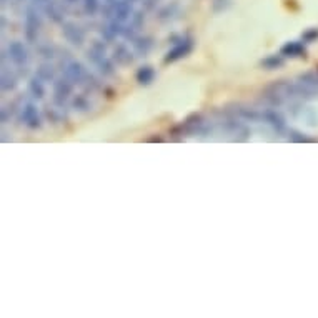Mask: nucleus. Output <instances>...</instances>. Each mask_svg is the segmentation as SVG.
I'll list each match as a JSON object with an SVG mask.
<instances>
[{
  "instance_id": "nucleus-6",
  "label": "nucleus",
  "mask_w": 318,
  "mask_h": 318,
  "mask_svg": "<svg viewBox=\"0 0 318 318\" xmlns=\"http://www.w3.org/2000/svg\"><path fill=\"white\" fill-rule=\"evenodd\" d=\"M64 34L67 37V40L72 42V44H75V45H80L83 42V37H85L83 32H82V28L73 25V23H67V25L64 27Z\"/></svg>"
},
{
  "instance_id": "nucleus-9",
  "label": "nucleus",
  "mask_w": 318,
  "mask_h": 318,
  "mask_svg": "<svg viewBox=\"0 0 318 318\" xmlns=\"http://www.w3.org/2000/svg\"><path fill=\"white\" fill-rule=\"evenodd\" d=\"M262 65H264L265 69H268V70H273V69H277L278 65H282V60H280L277 55H272V57L265 59L264 62H262Z\"/></svg>"
},
{
  "instance_id": "nucleus-11",
  "label": "nucleus",
  "mask_w": 318,
  "mask_h": 318,
  "mask_svg": "<svg viewBox=\"0 0 318 318\" xmlns=\"http://www.w3.org/2000/svg\"><path fill=\"white\" fill-rule=\"evenodd\" d=\"M85 4V10L89 12L90 15H94L97 10H99V0H83Z\"/></svg>"
},
{
  "instance_id": "nucleus-14",
  "label": "nucleus",
  "mask_w": 318,
  "mask_h": 318,
  "mask_svg": "<svg viewBox=\"0 0 318 318\" xmlns=\"http://www.w3.org/2000/svg\"><path fill=\"white\" fill-rule=\"evenodd\" d=\"M67 2H69V4H75L77 0H67Z\"/></svg>"
},
{
  "instance_id": "nucleus-10",
  "label": "nucleus",
  "mask_w": 318,
  "mask_h": 318,
  "mask_svg": "<svg viewBox=\"0 0 318 318\" xmlns=\"http://www.w3.org/2000/svg\"><path fill=\"white\" fill-rule=\"evenodd\" d=\"M73 107H75V110H80V112H83V110L90 108V103H89L87 99H85V97H77V99L73 100Z\"/></svg>"
},
{
  "instance_id": "nucleus-7",
  "label": "nucleus",
  "mask_w": 318,
  "mask_h": 318,
  "mask_svg": "<svg viewBox=\"0 0 318 318\" xmlns=\"http://www.w3.org/2000/svg\"><path fill=\"white\" fill-rule=\"evenodd\" d=\"M28 89H30V94H32L35 99H42L45 94V87H44V82H42L40 77H34L32 80L28 83Z\"/></svg>"
},
{
  "instance_id": "nucleus-8",
  "label": "nucleus",
  "mask_w": 318,
  "mask_h": 318,
  "mask_svg": "<svg viewBox=\"0 0 318 318\" xmlns=\"http://www.w3.org/2000/svg\"><path fill=\"white\" fill-rule=\"evenodd\" d=\"M154 77H155V72L152 67H142V69L137 72V80L142 85H149L150 82H154Z\"/></svg>"
},
{
  "instance_id": "nucleus-4",
  "label": "nucleus",
  "mask_w": 318,
  "mask_h": 318,
  "mask_svg": "<svg viewBox=\"0 0 318 318\" xmlns=\"http://www.w3.org/2000/svg\"><path fill=\"white\" fill-rule=\"evenodd\" d=\"M53 100L55 103L62 108L64 107V103L69 100V97L72 94V85L69 80H59L57 83H55V90H53Z\"/></svg>"
},
{
  "instance_id": "nucleus-3",
  "label": "nucleus",
  "mask_w": 318,
  "mask_h": 318,
  "mask_svg": "<svg viewBox=\"0 0 318 318\" xmlns=\"http://www.w3.org/2000/svg\"><path fill=\"white\" fill-rule=\"evenodd\" d=\"M9 53H10V59L12 62H14L15 65L18 67H23L27 65L28 62V55H27V50L25 47H23L20 42H12V44L9 45Z\"/></svg>"
},
{
  "instance_id": "nucleus-2",
  "label": "nucleus",
  "mask_w": 318,
  "mask_h": 318,
  "mask_svg": "<svg viewBox=\"0 0 318 318\" xmlns=\"http://www.w3.org/2000/svg\"><path fill=\"white\" fill-rule=\"evenodd\" d=\"M192 47H193V42L190 39H182L179 44H177L172 50L167 53L165 60H167V62H174V60H179L182 57H185V55L190 53Z\"/></svg>"
},
{
  "instance_id": "nucleus-5",
  "label": "nucleus",
  "mask_w": 318,
  "mask_h": 318,
  "mask_svg": "<svg viewBox=\"0 0 318 318\" xmlns=\"http://www.w3.org/2000/svg\"><path fill=\"white\" fill-rule=\"evenodd\" d=\"M22 120H23V124L30 128L40 127V117H39V113H37V108L34 103H25V107L22 108Z\"/></svg>"
},
{
  "instance_id": "nucleus-1",
  "label": "nucleus",
  "mask_w": 318,
  "mask_h": 318,
  "mask_svg": "<svg viewBox=\"0 0 318 318\" xmlns=\"http://www.w3.org/2000/svg\"><path fill=\"white\" fill-rule=\"evenodd\" d=\"M39 28H40L39 10H37L35 7H30L27 10V15H25V37H27L28 42H34L37 39Z\"/></svg>"
},
{
  "instance_id": "nucleus-12",
  "label": "nucleus",
  "mask_w": 318,
  "mask_h": 318,
  "mask_svg": "<svg viewBox=\"0 0 318 318\" xmlns=\"http://www.w3.org/2000/svg\"><path fill=\"white\" fill-rule=\"evenodd\" d=\"M115 55H119V60L122 64H127V62H130L132 60V57L130 55H128V52H125V47H119L117 50H115Z\"/></svg>"
},
{
  "instance_id": "nucleus-13",
  "label": "nucleus",
  "mask_w": 318,
  "mask_h": 318,
  "mask_svg": "<svg viewBox=\"0 0 318 318\" xmlns=\"http://www.w3.org/2000/svg\"><path fill=\"white\" fill-rule=\"evenodd\" d=\"M47 69H48V65L40 67V69H39V77L44 78V80H50V78L53 77V72L52 70H47Z\"/></svg>"
}]
</instances>
